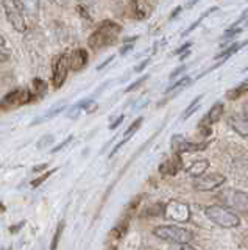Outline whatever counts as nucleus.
Listing matches in <instances>:
<instances>
[{"instance_id":"obj_14","label":"nucleus","mask_w":248,"mask_h":250,"mask_svg":"<svg viewBox=\"0 0 248 250\" xmlns=\"http://www.w3.org/2000/svg\"><path fill=\"white\" fill-rule=\"evenodd\" d=\"M130 5H131V10H133V13L137 19L149 18L150 13H152L150 0H130Z\"/></svg>"},{"instance_id":"obj_27","label":"nucleus","mask_w":248,"mask_h":250,"mask_svg":"<svg viewBox=\"0 0 248 250\" xmlns=\"http://www.w3.org/2000/svg\"><path fill=\"white\" fill-rule=\"evenodd\" d=\"M147 78H149V75H142L141 78H139V80L137 82H134V83H131L130 86H128V88L125 89V92H131V91H136L137 88H139V86H141L145 80H147Z\"/></svg>"},{"instance_id":"obj_35","label":"nucleus","mask_w":248,"mask_h":250,"mask_svg":"<svg viewBox=\"0 0 248 250\" xmlns=\"http://www.w3.org/2000/svg\"><path fill=\"white\" fill-rule=\"evenodd\" d=\"M183 10V6H178V8H175V11H172V14H170V21H172V19H175L176 18V16H178V13H180Z\"/></svg>"},{"instance_id":"obj_20","label":"nucleus","mask_w":248,"mask_h":250,"mask_svg":"<svg viewBox=\"0 0 248 250\" xmlns=\"http://www.w3.org/2000/svg\"><path fill=\"white\" fill-rule=\"evenodd\" d=\"M142 122H144L142 117H137V119H136V121H134L133 124H131L130 127H128V130H127L125 133H123V141H127V143H128V139H130L131 136H133L139 128H141Z\"/></svg>"},{"instance_id":"obj_24","label":"nucleus","mask_w":248,"mask_h":250,"mask_svg":"<svg viewBox=\"0 0 248 250\" xmlns=\"http://www.w3.org/2000/svg\"><path fill=\"white\" fill-rule=\"evenodd\" d=\"M63 230H64V222H59V225L57 227L55 236H53V242H52V246H50L52 250H55L58 247V241H59V236H61V233H63Z\"/></svg>"},{"instance_id":"obj_31","label":"nucleus","mask_w":248,"mask_h":250,"mask_svg":"<svg viewBox=\"0 0 248 250\" xmlns=\"http://www.w3.org/2000/svg\"><path fill=\"white\" fill-rule=\"evenodd\" d=\"M123 119H125V117H123V116H119L117 119H115V121H114V122H113V124L110 125V130H114V128H117L119 125H120V124L123 122Z\"/></svg>"},{"instance_id":"obj_21","label":"nucleus","mask_w":248,"mask_h":250,"mask_svg":"<svg viewBox=\"0 0 248 250\" xmlns=\"http://www.w3.org/2000/svg\"><path fill=\"white\" fill-rule=\"evenodd\" d=\"M45 89H47V83L42 82V80H35L33 82V89H30V92H32V102L35 99H38V96L42 94Z\"/></svg>"},{"instance_id":"obj_23","label":"nucleus","mask_w":248,"mask_h":250,"mask_svg":"<svg viewBox=\"0 0 248 250\" xmlns=\"http://www.w3.org/2000/svg\"><path fill=\"white\" fill-rule=\"evenodd\" d=\"M58 169H50L49 172H44V174L41 175V177H38V178H35L33 180V182H32V186L33 188H38V186H41L44 182H45V180H47V178H50L53 174H55V172H57Z\"/></svg>"},{"instance_id":"obj_16","label":"nucleus","mask_w":248,"mask_h":250,"mask_svg":"<svg viewBox=\"0 0 248 250\" xmlns=\"http://www.w3.org/2000/svg\"><path fill=\"white\" fill-rule=\"evenodd\" d=\"M228 124L237 135L248 138V117H229Z\"/></svg>"},{"instance_id":"obj_18","label":"nucleus","mask_w":248,"mask_h":250,"mask_svg":"<svg viewBox=\"0 0 248 250\" xmlns=\"http://www.w3.org/2000/svg\"><path fill=\"white\" fill-rule=\"evenodd\" d=\"M248 92V78L247 80H244L242 83H240L237 88H232V89H229L228 92H227V99L228 100H236V99H239V97H242L244 94H247Z\"/></svg>"},{"instance_id":"obj_32","label":"nucleus","mask_w":248,"mask_h":250,"mask_svg":"<svg viewBox=\"0 0 248 250\" xmlns=\"http://www.w3.org/2000/svg\"><path fill=\"white\" fill-rule=\"evenodd\" d=\"M113 60H114V57H113V55H111V57H108L103 62H102V64H100L98 67H97V70H102L103 67H106L108 64H110V62H113Z\"/></svg>"},{"instance_id":"obj_25","label":"nucleus","mask_w":248,"mask_h":250,"mask_svg":"<svg viewBox=\"0 0 248 250\" xmlns=\"http://www.w3.org/2000/svg\"><path fill=\"white\" fill-rule=\"evenodd\" d=\"M192 80H191V77H183L181 80H178L176 83H173L172 86H170V88L167 89V92H172V91H175V89H178V88H181V86H186V84H189Z\"/></svg>"},{"instance_id":"obj_33","label":"nucleus","mask_w":248,"mask_h":250,"mask_svg":"<svg viewBox=\"0 0 248 250\" xmlns=\"http://www.w3.org/2000/svg\"><path fill=\"white\" fill-rule=\"evenodd\" d=\"M189 47H191V42H188V44H183V45L180 47V49H178L176 52H173V53H175V55H180V53H183L184 50H188Z\"/></svg>"},{"instance_id":"obj_40","label":"nucleus","mask_w":248,"mask_h":250,"mask_svg":"<svg viewBox=\"0 0 248 250\" xmlns=\"http://www.w3.org/2000/svg\"><path fill=\"white\" fill-rule=\"evenodd\" d=\"M242 109H244V116H245V117H248V100L244 104Z\"/></svg>"},{"instance_id":"obj_6","label":"nucleus","mask_w":248,"mask_h":250,"mask_svg":"<svg viewBox=\"0 0 248 250\" xmlns=\"http://www.w3.org/2000/svg\"><path fill=\"white\" fill-rule=\"evenodd\" d=\"M52 69H53V77H52L53 88L59 89L66 82L67 72L71 70V66H69V57H66V55H58V57H55Z\"/></svg>"},{"instance_id":"obj_38","label":"nucleus","mask_w":248,"mask_h":250,"mask_svg":"<svg viewBox=\"0 0 248 250\" xmlns=\"http://www.w3.org/2000/svg\"><path fill=\"white\" fill-rule=\"evenodd\" d=\"M149 62H150L149 60H147V61H142V62H141V66H137V67H136V72H141V70H142L144 67H147V64H149Z\"/></svg>"},{"instance_id":"obj_15","label":"nucleus","mask_w":248,"mask_h":250,"mask_svg":"<svg viewBox=\"0 0 248 250\" xmlns=\"http://www.w3.org/2000/svg\"><path fill=\"white\" fill-rule=\"evenodd\" d=\"M209 169V161L208 160H197L193 161L189 167H186V174L192 178H197V177H201L206 174V170Z\"/></svg>"},{"instance_id":"obj_2","label":"nucleus","mask_w":248,"mask_h":250,"mask_svg":"<svg viewBox=\"0 0 248 250\" xmlns=\"http://www.w3.org/2000/svg\"><path fill=\"white\" fill-rule=\"evenodd\" d=\"M205 214L211 222L223 229H236L240 225V217L234 208L228 205H209L205 209Z\"/></svg>"},{"instance_id":"obj_41","label":"nucleus","mask_w":248,"mask_h":250,"mask_svg":"<svg viewBox=\"0 0 248 250\" xmlns=\"http://www.w3.org/2000/svg\"><path fill=\"white\" fill-rule=\"evenodd\" d=\"M47 167V164H41V166H38V167H33V172H41L42 169Z\"/></svg>"},{"instance_id":"obj_8","label":"nucleus","mask_w":248,"mask_h":250,"mask_svg":"<svg viewBox=\"0 0 248 250\" xmlns=\"http://www.w3.org/2000/svg\"><path fill=\"white\" fill-rule=\"evenodd\" d=\"M220 199L225 205L234 208L236 211H248V194L242 191L228 189L220 195Z\"/></svg>"},{"instance_id":"obj_22","label":"nucleus","mask_w":248,"mask_h":250,"mask_svg":"<svg viewBox=\"0 0 248 250\" xmlns=\"http://www.w3.org/2000/svg\"><path fill=\"white\" fill-rule=\"evenodd\" d=\"M201 99H203V96H198L197 99H193V100H192V104H191L188 108H186V111H184L183 116H181V119H183V121L189 119V117L197 111V108L200 106V100H201Z\"/></svg>"},{"instance_id":"obj_36","label":"nucleus","mask_w":248,"mask_h":250,"mask_svg":"<svg viewBox=\"0 0 248 250\" xmlns=\"http://www.w3.org/2000/svg\"><path fill=\"white\" fill-rule=\"evenodd\" d=\"M76 2H78L76 5H83V6H88V8L92 5V0H76Z\"/></svg>"},{"instance_id":"obj_30","label":"nucleus","mask_w":248,"mask_h":250,"mask_svg":"<svg viewBox=\"0 0 248 250\" xmlns=\"http://www.w3.org/2000/svg\"><path fill=\"white\" fill-rule=\"evenodd\" d=\"M0 52H2V61H5L6 60V41L3 36L0 39Z\"/></svg>"},{"instance_id":"obj_9","label":"nucleus","mask_w":248,"mask_h":250,"mask_svg":"<svg viewBox=\"0 0 248 250\" xmlns=\"http://www.w3.org/2000/svg\"><path fill=\"white\" fill-rule=\"evenodd\" d=\"M32 102V92L27 88H19V89H14L11 92H8L2 100V106L3 108H16L20 105H25Z\"/></svg>"},{"instance_id":"obj_7","label":"nucleus","mask_w":248,"mask_h":250,"mask_svg":"<svg viewBox=\"0 0 248 250\" xmlns=\"http://www.w3.org/2000/svg\"><path fill=\"white\" fill-rule=\"evenodd\" d=\"M225 182H227V177L222 174H209V175H201L197 177L195 182L192 183L193 189L200 191V192H209L214 191L217 188H220Z\"/></svg>"},{"instance_id":"obj_12","label":"nucleus","mask_w":248,"mask_h":250,"mask_svg":"<svg viewBox=\"0 0 248 250\" xmlns=\"http://www.w3.org/2000/svg\"><path fill=\"white\" fill-rule=\"evenodd\" d=\"M88 61H89V55L86 49H75L69 55V66H71V70H74V72L83 70L88 66Z\"/></svg>"},{"instance_id":"obj_17","label":"nucleus","mask_w":248,"mask_h":250,"mask_svg":"<svg viewBox=\"0 0 248 250\" xmlns=\"http://www.w3.org/2000/svg\"><path fill=\"white\" fill-rule=\"evenodd\" d=\"M128 227H130V219L125 217L123 221H120V222L110 231V238H111L113 241H120V239L127 234Z\"/></svg>"},{"instance_id":"obj_10","label":"nucleus","mask_w":248,"mask_h":250,"mask_svg":"<svg viewBox=\"0 0 248 250\" xmlns=\"http://www.w3.org/2000/svg\"><path fill=\"white\" fill-rule=\"evenodd\" d=\"M208 147V143H189V141H186L183 136L176 135L172 138V150L175 153H193V152H200V150H205Z\"/></svg>"},{"instance_id":"obj_1","label":"nucleus","mask_w":248,"mask_h":250,"mask_svg":"<svg viewBox=\"0 0 248 250\" xmlns=\"http://www.w3.org/2000/svg\"><path fill=\"white\" fill-rule=\"evenodd\" d=\"M120 31H122V27L117 22L103 21L94 30V33L89 36L88 44L91 49L100 50V49H103V47H108L117 41V36L120 35Z\"/></svg>"},{"instance_id":"obj_3","label":"nucleus","mask_w":248,"mask_h":250,"mask_svg":"<svg viewBox=\"0 0 248 250\" xmlns=\"http://www.w3.org/2000/svg\"><path fill=\"white\" fill-rule=\"evenodd\" d=\"M153 234L156 238L167 241V242H173V244H184V242H191L193 239V233L181 229V227L176 225H159L154 227Z\"/></svg>"},{"instance_id":"obj_13","label":"nucleus","mask_w":248,"mask_h":250,"mask_svg":"<svg viewBox=\"0 0 248 250\" xmlns=\"http://www.w3.org/2000/svg\"><path fill=\"white\" fill-rule=\"evenodd\" d=\"M223 113H225V105L222 104V102H217V104L206 113V116L203 117V119H201L198 127H211V125H214L215 122H219L222 119Z\"/></svg>"},{"instance_id":"obj_5","label":"nucleus","mask_w":248,"mask_h":250,"mask_svg":"<svg viewBox=\"0 0 248 250\" xmlns=\"http://www.w3.org/2000/svg\"><path fill=\"white\" fill-rule=\"evenodd\" d=\"M164 216L173 222H189L191 221V208L188 203H184L181 200H170L166 203L164 207Z\"/></svg>"},{"instance_id":"obj_19","label":"nucleus","mask_w":248,"mask_h":250,"mask_svg":"<svg viewBox=\"0 0 248 250\" xmlns=\"http://www.w3.org/2000/svg\"><path fill=\"white\" fill-rule=\"evenodd\" d=\"M20 3L30 16H38L39 13V0H20Z\"/></svg>"},{"instance_id":"obj_4","label":"nucleus","mask_w":248,"mask_h":250,"mask_svg":"<svg viewBox=\"0 0 248 250\" xmlns=\"http://www.w3.org/2000/svg\"><path fill=\"white\" fill-rule=\"evenodd\" d=\"M3 10L6 14V19L10 21L13 28L19 31V33H25L27 31V21L24 16V6H22L20 0H2Z\"/></svg>"},{"instance_id":"obj_29","label":"nucleus","mask_w":248,"mask_h":250,"mask_svg":"<svg viewBox=\"0 0 248 250\" xmlns=\"http://www.w3.org/2000/svg\"><path fill=\"white\" fill-rule=\"evenodd\" d=\"M64 109H66V105H61V106H58V108H55V109H52V111H49L47 114L44 116V119H50V117H55L57 114L63 113Z\"/></svg>"},{"instance_id":"obj_11","label":"nucleus","mask_w":248,"mask_h":250,"mask_svg":"<svg viewBox=\"0 0 248 250\" xmlns=\"http://www.w3.org/2000/svg\"><path fill=\"white\" fill-rule=\"evenodd\" d=\"M181 169H183L181 153H173L170 158H167L166 161H162L159 164V174L164 175V177H173Z\"/></svg>"},{"instance_id":"obj_37","label":"nucleus","mask_w":248,"mask_h":250,"mask_svg":"<svg viewBox=\"0 0 248 250\" xmlns=\"http://www.w3.org/2000/svg\"><path fill=\"white\" fill-rule=\"evenodd\" d=\"M131 49H133V45H131V44H128V45H125V47H122V49H120V55L128 53V50H131Z\"/></svg>"},{"instance_id":"obj_34","label":"nucleus","mask_w":248,"mask_h":250,"mask_svg":"<svg viewBox=\"0 0 248 250\" xmlns=\"http://www.w3.org/2000/svg\"><path fill=\"white\" fill-rule=\"evenodd\" d=\"M184 69H186V66H181L180 69H176L175 72H172V74H170V78H172V80H173V78H176V75H178V74H181Z\"/></svg>"},{"instance_id":"obj_28","label":"nucleus","mask_w":248,"mask_h":250,"mask_svg":"<svg viewBox=\"0 0 248 250\" xmlns=\"http://www.w3.org/2000/svg\"><path fill=\"white\" fill-rule=\"evenodd\" d=\"M72 139H74V136H67V138L63 141V143H59L57 147H53V148H52V153H57V152H59V150H63V148H64L69 143H71Z\"/></svg>"},{"instance_id":"obj_39","label":"nucleus","mask_w":248,"mask_h":250,"mask_svg":"<svg viewBox=\"0 0 248 250\" xmlns=\"http://www.w3.org/2000/svg\"><path fill=\"white\" fill-rule=\"evenodd\" d=\"M22 225H24V222H20V224H18V225H14V229H10V231H11V233H16V231H19Z\"/></svg>"},{"instance_id":"obj_42","label":"nucleus","mask_w":248,"mask_h":250,"mask_svg":"<svg viewBox=\"0 0 248 250\" xmlns=\"http://www.w3.org/2000/svg\"><path fill=\"white\" fill-rule=\"evenodd\" d=\"M53 2H57L58 5H66V3H67V0H53Z\"/></svg>"},{"instance_id":"obj_26","label":"nucleus","mask_w":248,"mask_h":250,"mask_svg":"<svg viewBox=\"0 0 248 250\" xmlns=\"http://www.w3.org/2000/svg\"><path fill=\"white\" fill-rule=\"evenodd\" d=\"M164 207H166V205H161V203H156L154 207H152V208L147 209V213H150V216H161V214H164Z\"/></svg>"}]
</instances>
